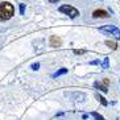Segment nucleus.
<instances>
[{
  "instance_id": "ddd939ff",
  "label": "nucleus",
  "mask_w": 120,
  "mask_h": 120,
  "mask_svg": "<svg viewBox=\"0 0 120 120\" xmlns=\"http://www.w3.org/2000/svg\"><path fill=\"white\" fill-rule=\"evenodd\" d=\"M25 4L24 3H20V15H24L25 13Z\"/></svg>"
},
{
  "instance_id": "7ed1b4c3",
  "label": "nucleus",
  "mask_w": 120,
  "mask_h": 120,
  "mask_svg": "<svg viewBox=\"0 0 120 120\" xmlns=\"http://www.w3.org/2000/svg\"><path fill=\"white\" fill-rule=\"evenodd\" d=\"M60 12L61 13H65V15H67L70 19H75V17H78L79 16V11H78L77 8H74L73 5H69V4H65V5H61L60 8Z\"/></svg>"
},
{
  "instance_id": "39448f33",
  "label": "nucleus",
  "mask_w": 120,
  "mask_h": 120,
  "mask_svg": "<svg viewBox=\"0 0 120 120\" xmlns=\"http://www.w3.org/2000/svg\"><path fill=\"white\" fill-rule=\"evenodd\" d=\"M92 17L94 19H98V17L107 19V17H109V15H108V12H106L104 9H96V11L92 12Z\"/></svg>"
},
{
  "instance_id": "423d86ee",
  "label": "nucleus",
  "mask_w": 120,
  "mask_h": 120,
  "mask_svg": "<svg viewBox=\"0 0 120 120\" xmlns=\"http://www.w3.org/2000/svg\"><path fill=\"white\" fill-rule=\"evenodd\" d=\"M49 44L50 46H53V48H56V46H61L62 45V40L60 38V37H57V36H52L49 40Z\"/></svg>"
},
{
  "instance_id": "9d476101",
  "label": "nucleus",
  "mask_w": 120,
  "mask_h": 120,
  "mask_svg": "<svg viewBox=\"0 0 120 120\" xmlns=\"http://www.w3.org/2000/svg\"><path fill=\"white\" fill-rule=\"evenodd\" d=\"M91 116L94 117L95 120H106L102 115H100V113H98V112H91Z\"/></svg>"
},
{
  "instance_id": "6e6552de",
  "label": "nucleus",
  "mask_w": 120,
  "mask_h": 120,
  "mask_svg": "<svg viewBox=\"0 0 120 120\" xmlns=\"http://www.w3.org/2000/svg\"><path fill=\"white\" fill-rule=\"evenodd\" d=\"M65 74H67V69L66 67H62V69H60L58 71H56L53 74V78H58V77H61V75H65Z\"/></svg>"
},
{
  "instance_id": "f3484780",
  "label": "nucleus",
  "mask_w": 120,
  "mask_h": 120,
  "mask_svg": "<svg viewBox=\"0 0 120 120\" xmlns=\"http://www.w3.org/2000/svg\"><path fill=\"white\" fill-rule=\"evenodd\" d=\"M91 65H98L99 64V61H92V62H90Z\"/></svg>"
},
{
  "instance_id": "0eeeda50",
  "label": "nucleus",
  "mask_w": 120,
  "mask_h": 120,
  "mask_svg": "<svg viewBox=\"0 0 120 120\" xmlns=\"http://www.w3.org/2000/svg\"><path fill=\"white\" fill-rule=\"evenodd\" d=\"M94 86H95L96 88H98L99 91H102V92H104V94H107V92H108V87H107L106 85H104V83H99V82H95V83H94Z\"/></svg>"
},
{
  "instance_id": "dca6fc26",
  "label": "nucleus",
  "mask_w": 120,
  "mask_h": 120,
  "mask_svg": "<svg viewBox=\"0 0 120 120\" xmlns=\"http://www.w3.org/2000/svg\"><path fill=\"white\" fill-rule=\"evenodd\" d=\"M103 83H104V85H106V86H108L109 81H108V79H104V81H103Z\"/></svg>"
},
{
  "instance_id": "9b49d317",
  "label": "nucleus",
  "mask_w": 120,
  "mask_h": 120,
  "mask_svg": "<svg viewBox=\"0 0 120 120\" xmlns=\"http://www.w3.org/2000/svg\"><path fill=\"white\" fill-rule=\"evenodd\" d=\"M102 66H103V69H108V67H109V58H108V57H106V58L103 60Z\"/></svg>"
},
{
  "instance_id": "4468645a",
  "label": "nucleus",
  "mask_w": 120,
  "mask_h": 120,
  "mask_svg": "<svg viewBox=\"0 0 120 120\" xmlns=\"http://www.w3.org/2000/svg\"><path fill=\"white\" fill-rule=\"evenodd\" d=\"M38 69H40V62L32 64V70H38Z\"/></svg>"
},
{
  "instance_id": "2eb2a0df",
  "label": "nucleus",
  "mask_w": 120,
  "mask_h": 120,
  "mask_svg": "<svg viewBox=\"0 0 120 120\" xmlns=\"http://www.w3.org/2000/svg\"><path fill=\"white\" fill-rule=\"evenodd\" d=\"M86 50H74V54H85Z\"/></svg>"
},
{
  "instance_id": "f257e3e1",
  "label": "nucleus",
  "mask_w": 120,
  "mask_h": 120,
  "mask_svg": "<svg viewBox=\"0 0 120 120\" xmlns=\"http://www.w3.org/2000/svg\"><path fill=\"white\" fill-rule=\"evenodd\" d=\"M15 15V7L11 3L4 1L0 4V21H7Z\"/></svg>"
},
{
  "instance_id": "6ab92c4d",
  "label": "nucleus",
  "mask_w": 120,
  "mask_h": 120,
  "mask_svg": "<svg viewBox=\"0 0 120 120\" xmlns=\"http://www.w3.org/2000/svg\"><path fill=\"white\" fill-rule=\"evenodd\" d=\"M119 83H120V81H119Z\"/></svg>"
},
{
  "instance_id": "f03ea898",
  "label": "nucleus",
  "mask_w": 120,
  "mask_h": 120,
  "mask_svg": "<svg viewBox=\"0 0 120 120\" xmlns=\"http://www.w3.org/2000/svg\"><path fill=\"white\" fill-rule=\"evenodd\" d=\"M99 32L104 33L107 36H112L115 40H120V29L115 25H103L99 28Z\"/></svg>"
},
{
  "instance_id": "1a4fd4ad",
  "label": "nucleus",
  "mask_w": 120,
  "mask_h": 120,
  "mask_svg": "<svg viewBox=\"0 0 120 120\" xmlns=\"http://www.w3.org/2000/svg\"><path fill=\"white\" fill-rule=\"evenodd\" d=\"M96 99H98L99 102L102 103V106H108V102H107L106 100V98H104V96H102V95H99V94H96Z\"/></svg>"
},
{
  "instance_id": "20e7f679",
  "label": "nucleus",
  "mask_w": 120,
  "mask_h": 120,
  "mask_svg": "<svg viewBox=\"0 0 120 120\" xmlns=\"http://www.w3.org/2000/svg\"><path fill=\"white\" fill-rule=\"evenodd\" d=\"M66 96H70L75 102H85L86 100V94L81 91H74V92H70V94H66Z\"/></svg>"
},
{
  "instance_id": "f8f14e48",
  "label": "nucleus",
  "mask_w": 120,
  "mask_h": 120,
  "mask_svg": "<svg viewBox=\"0 0 120 120\" xmlns=\"http://www.w3.org/2000/svg\"><path fill=\"white\" fill-rule=\"evenodd\" d=\"M106 45L108 46V48H111V49H116L117 48V45H116V42H112V41H106Z\"/></svg>"
},
{
  "instance_id": "a211bd4d",
  "label": "nucleus",
  "mask_w": 120,
  "mask_h": 120,
  "mask_svg": "<svg viewBox=\"0 0 120 120\" xmlns=\"http://www.w3.org/2000/svg\"><path fill=\"white\" fill-rule=\"evenodd\" d=\"M50 3H58V1H60V0H49Z\"/></svg>"
}]
</instances>
